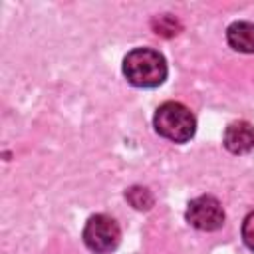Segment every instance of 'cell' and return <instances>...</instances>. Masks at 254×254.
I'll return each instance as SVG.
<instances>
[{"mask_svg": "<svg viewBox=\"0 0 254 254\" xmlns=\"http://www.w3.org/2000/svg\"><path fill=\"white\" fill-rule=\"evenodd\" d=\"M123 75L135 87H159L167 79V62L153 48H135L123 58Z\"/></svg>", "mask_w": 254, "mask_h": 254, "instance_id": "6da1fadb", "label": "cell"}, {"mask_svg": "<svg viewBox=\"0 0 254 254\" xmlns=\"http://www.w3.org/2000/svg\"><path fill=\"white\" fill-rule=\"evenodd\" d=\"M153 125L161 137L173 143H187L196 133V117L179 101L161 103L153 115Z\"/></svg>", "mask_w": 254, "mask_h": 254, "instance_id": "7a4b0ae2", "label": "cell"}, {"mask_svg": "<svg viewBox=\"0 0 254 254\" xmlns=\"http://www.w3.org/2000/svg\"><path fill=\"white\" fill-rule=\"evenodd\" d=\"M83 242L95 254H107L119 246L121 228L107 214H93L83 226Z\"/></svg>", "mask_w": 254, "mask_h": 254, "instance_id": "3957f363", "label": "cell"}, {"mask_svg": "<svg viewBox=\"0 0 254 254\" xmlns=\"http://www.w3.org/2000/svg\"><path fill=\"white\" fill-rule=\"evenodd\" d=\"M187 222L202 232H212L218 230L224 224V208L218 202V198L210 196V194H202L196 196L189 202L187 206Z\"/></svg>", "mask_w": 254, "mask_h": 254, "instance_id": "277c9868", "label": "cell"}, {"mask_svg": "<svg viewBox=\"0 0 254 254\" xmlns=\"http://www.w3.org/2000/svg\"><path fill=\"white\" fill-rule=\"evenodd\" d=\"M222 143L232 155H246L254 149V127L248 121H232L224 129Z\"/></svg>", "mask_w": 254, "mask_h": 254, "instance_id": "5b68a950", "label": "cell"}, {"mask_svg": "<svg viewBox=\"0 0 254 254\" xmlns=\"http://www.w3.org/2000/svg\"><path fill=\"white\" fill-rule=\"evenodd\" d=\"M226 42L236 52L254 54V24L252 22H232L226 28Z\"/></svg>", "mask_w": 254, "mask_h": 254, "instance_id": "8992f818", "label": "cell"}, {"mask_svg": "<svg viewBox=\"0 0 254 254\" xmlns=\"http://www.w3.org/2000/svg\"><path fill=\"white\" fill-rule=\"evenodd\" d=\"M125 198L131 202V206H135L137 210H149L153 206V194L149 192V189L145 187H131L125 192Z\"/></svg>", "mask_w": 254, "mask_h": 254, "instance_id": "52a82bcc", "label": "cell"}, {"mask_svg": "<svg viewBox=\"0 0 254 254\" xmlns=\"http://www.w3.org/2000/svg\"><path fill=\"white\" fill-rule=\"evenodd\" d=\"M240 234H242L244 244L254 252V210H252V212H248V214H246V218L242 220Z\"/></svg>", "mask_w": 254, "mask_h": 254, "instance_id": "ba28073f", "label": "cell"}]
</instances>
